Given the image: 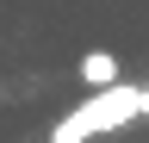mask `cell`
<instances>
[{"mask_svg":"<svg viewBox=\"0 0 149 143\" xmlns=\"http://www.w3.org/2000/svg\"><path fill=\"white\" fill-rule=\"evenodd\" d=\"M137 112H149V87L118 81V87H106V93H93L87 106H74V112L50 131V143H87V137H100V131H118V124L137 118Z\"/></svg>","mask_w":149,"mask_h":143,"instance_id":"1","label":"cell"},{"mask_svg":"<svg viewBox=\"0 0 149 143\" xmlns=\"http://www.w3.org/2000/svg\"><path fill=\"white\" fill-rule=\"evenodd\" d=\"M81 81L93 93H106V87H118V62H112L106 50H93V56H81Z\"/></svg>","mask_w":149,"mask_h":143,"instance_id":"2","label":"cell"}]
</instances>
